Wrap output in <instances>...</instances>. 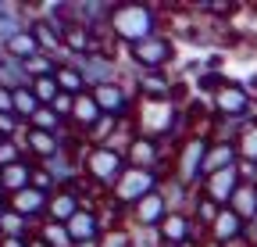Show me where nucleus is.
I'll list each match as a JSON object with an SVG mask.
<instances>
[{
  "label": "nucleus",
  "mask_w": 257,
  "mask_h": 247,
  "mask_svg": "<svg viewBox=\"0 0 257 247\" xmlns=\"http://www.w3.org/2000/svg\"><path fill=\"white\" fill-rule=\"evenodd\" d=\"M246 236V222L239 219V215L232 211V208H221V215L214 219V226L207 229V240L211 243H232V240H243Z\"/></svg>",
  "instance_id": "13"
},
{
  "label": "nucleus",
  "mask_w": 257,
  "mask_h": 247,
  "mask_svg": "<svg viewBox=\"0 0 257 247\" xmlns=\"http://www.w3.org/2000/svg\"><path fill=\"white\" fill-rule=\"evenodd\" d=\"M57 86H61V94H72V97H82V94H89V86H86V79H82V72L72 65L68 57L57 65Z\"/></svg>",
  "instance_id": "18"
},
{
  "label": "nucleus",
  "mask_w": 257,
  "mask_h": 247,
  "mask_svg": "<svg viewBox=\"0 0 257 247\" xmlns=\"http://www.w3.org/2000/svg\"><path fill=\"white\" fill-rule=\"evenodd\" d=\"M36 236H40L47 247H75V240H72V233H68V226H64V222L43 219V222L36 226Z\"/></svg>",
  "instance_id": "22"
},
{
  "label": "nucleus",
  "mask_w": 257,
  "mask_h": 247,
  "mask_svg": "<svg viewBox=\"0 0 257 247\" xmlns=\"http://www.w3.org/2000/svg\"><path fill=\"white\" fill-rule=\"evenodd\" d=\"M29 126H32V129H43V133H57V136L68 133V122H64L54 108H40L36 115L29 118Z\"/></svg>",
  "instance_id": "23"
},
{
  "label": "nucleus",
  "mask_w": 257,
  "mask_h": 247,
  "mask_svg": "<svg viewBox=\"0 0 257 247\" xmlns=\"http://www.w3.org/2000/svg\"><path fill=\"white\" fill-rule=\"evenodd\" d=\"M32 187H36V190H43V194L61 190V187H57V179H54V172H50L47 165H36V169H32Z\"/></svg>",
  "instance_id": "29"
},
{
  "label": "nucleus",
  "mask_w": 257,
  "mask_h": 247,
  "mask_svg": "<svg viewBox=\"0 0 257 247\" xmlns=\"http://www.w3.org/2000/svg\"><path fill=\"white\" fill-rule=\"evenodd\" d=\"M236 165H239V147H236V143H218V140H211L207 158H204V179L214 176V172H225V169H236Z\"/></svg>",
  "instance_id": "15"
},
{
  "label": "nucleus",
  "mask_w": 257,
  "mask_h": 247,
  "mask_svg": "<svg viewBox=\"0 0 257 247\" xmlns=\"http://www.w3.org/2000/svg\"><path fill=\"white\" fill-rule=\"evenodd\" d=\"M86 208V201H82V194L79 190H72V187H61V190H54L50 194V208H47V219L50 222H64L68 226L75 215Z\"/></svg>",
  "instance_id": "11"
},
{
  "label": "nucleus",
  "mask_w": 257,
  "mask_h": 247,
  "mask_svg": "<svg viewBox=\"0 0 257 247\" xmlns=\"http://www.w3.org/2000/svg\"><path fill=\"white\" fill-rule=\"evenodd\" d=\"M0 240H4V236H0Z\"/></svg>",
  "instance_id": "40"
},
{
  "label": "nucleus",
  "mask_w": 257,
  "mask_h": 247,
  "mask_svg": "<svg viewBox=\"0 0 257 247\" xmlns=\"http://www.w3.org/2000/svg\"><path fill=\"white\" fill-rule=\"evenodd\" d=\"M0 201H8V190H4V179H0Z\"/></svg>",
  "instance_id": "37"
},
{
  "label": "nucleus",
  "mask_w": 257,
  "mask_h": 247,
  "mask_svg": "<svg viewBox=\"0 0 257 247\" xmlns=\"http://www.w3.org/2000/svg\"><path fill=\"white\" fill-rule=\"evenodd\" d=\"M218 215H221V208H218L214 201H207V197H197V208H193V219H197V226H200V229H211Z\"/></svg>",
  "instance_id": "27"
},
{
  "label": "nucleus",
  "mask_w": 257,
  "mask_h": 247,
  "mask_svg": "<svg viewBox=\"0 0 257 247\" xmlns=\"http://www.w3.org/2000/svg\"><path fill=\"white\" fill-rule=\"evenodd\" d=\"M168 219V204H165V194L161 190H154V194H147L140 204H133L125 211V222L128 226H150V229H161V222Z\"/></svg>",
  "instance_id": "8"
},
{
  "label": "nucleus",
  "mask_w": 257,
  "mask_h": 247,
  "mask_svg": "<svg viewBox=\"0 0 257 247\" xmlns=\"http://www.w3.org/2000/svg\"><path fill=\"white\" fill-rule=\"evenodd\" d=\"M68 233L75 243H89V240H100L104 236V222H100V211L96 208H82L75 219L68 222Z\"/></svg>",
  "instance_id": "14"
},
{
  "label": "nucleus",
  "mask_w": 257,
  "mask_h": 247,
  "mask_svg": "<svg viewBox=\"0 0 257 247\" xmlns=\"http://www.w3.org/2000/svg\"><path fill=\"white\" fill-rule=\"evenodd\" d=\"M8 208L18 211V215H25L32 226H40V222L47 219L50 194H43V190H36V187H29V190H22V194H11V197H8Z\"/></svg>",
  "instance_id": "10"
},
{
  "label": "nucleus",
  "mask_w": 257,
  "mask_h": 247,
  "mask_svg": "<svg viewBox=\"0 0 257 247\" xmlns=\"http://www.w3.org/2000/svg\"><path fill=\"white\" fill-rule=\"evenodd\" d=\"M125 57L136 72H172L175 57H179V40L168 33H157L136 47H125Z\"/></svg>",
  "instance_id": "3"
},
{
  "label": "nucleus",
  "mask_w": 257,
  "mask_h": 247,
  "mask_svg": "<svg viewBox=\"0 0 257 247\" xmlns=\"http://www.w3.org/2000/svg\"><path fill=\"white\" fill-rule=\"evenodd\" d=\"M57 65H61L57 57H50V54H36V57H29V61H25V72H29V79H47V75H57Z\"/></svg>",
  "instance_id": "25"
},
{
  "label": "nucleus",
  "mask_w": 257,
  "mask_h": 247,
  "mask_svg": "<svg viewBox=\"0 0 257 247\" xmlns=\"http://www.w3.org/2000/svg\"><path fill=\"white\" fill-rule=\"evenodd\" d=\"M32 233H36V226H32L25 215L4 208V215H0V236H18V240H29Z\"/></svg>",
  "instance_id": "21"
},
{
  "label": "nucleus",
  "mask_w": 257,
  "mask_h": 247,
  "mask_svg": "<svg viewBox=\"0 0 257 247\" xmlns=\"http://www.w3.org/2000/svg\"><path fill=\"white\" fill-rule=\"evenodd\" d=\"M4 54H8V57H15V61H29V57L43 54V50H40L36 33H32V29H22L18 36H11V40L4 43Z\"/></svg>",
  "instance_id": "17"
},
{
  "label": "nucleus",
  "mask_w": 257,
  "mask_h": 247,
  "mask_svg": "<svg viewBox=\"0 0 257 247\" xmlns=\"http://www.w3.org/2000/svg\"><path fill=\"white\" fill-rule=\"evenodd\" d=\"M0 86L8 90H22V86H32L29 72H25V61H15L4 54V61H0Z\"/></svg>",
  "instance_id": "20"
},
{
  "label": "nucleus",
  "mask_w": 257,
  "mask_h": 247,
  "mask_svg": "<svg viewBox=\"0 0 257 247\" xmlns=\"http://www.w3.org/2000/svg\"><path fill=\"white\" fill-rule=\"evenodd\" d=\"M18 143H22V150H25V158H29V161H36V165L54 161L57 154L68 150V147H64V136H57V133H43V129H32V126L18 136Z\"/></svg>",
  "instance_id": "7"
},
{
  "label": "nucleus",
  "mask_w": 257,
  "mask_h": 247,
  "mask_svg": "<svg viewBox=\"0 0 257 247\" xmlns=\"http://www.w3.org/2000/svg\"><path fill=\"white\" fill-rule=\"evenodd\" d=\"M29 247H47V243H43V240H40L36 233H32V236H29Z\"/></svg>",
  "instance_id": "35"
},
{
  "label": "nucleus",
  "mask_w": 257,
  "mask_h": 247,
  "mask_svg": "<svg viewBox=\"0 0 257 247\" xmlns=\"http://www.w3.org/2000/svg\"><path fill=\"white\" fill-rule=\"evenodd\" d=\"M0 247H29V240H18V236H4Z\"/></svg>",
  "instance_id": "34"
},
{
  "label": "nucleus",
  "mask_w": 257,
  "mask_h": 247,
  "mask_svg": "<svg viewBox=\"0 0 257 247\" xmlns=\"http://www.w3.org/2000/svg\"><path fill=\"white\" fill-rule=\"evenodd\" d=\"M75 247H100V240H89V243H75Z\"/></svg>",
  "instance_id": "36"
},
{
  "label": "nucleus",
  "mask_w": 257,
  "mask_h": 247,
  "mask_svg": "<svg viewBox=\"0 0 257 247\" xmlns=\"http://www.w3.org/2000/svg\"><path fill=\"white\" fill-rule=\"evenodd\" d=\"M104 118V111H100V104L93 101V94H82V97H75V115H72V129L75 133H89L96 122Z\"/></svg>",
  "instance_id": "16"
},
{
  "label": "nucleus",
  "mask_w": 257,
  "mask_h": 247,
  "mask_svg": "<svg viewBox=\"0 0 257 247\" xmlns=\"http://www.w3.org/2000/svg\"><path fill=\"white\" fill-rule=\"evenodd\" d=\"M211 111L214 118H239V122H253L257 118V101L243 90V83L229 79L218 94L211 97Z\"/></svg>",
  "instance_id": "6"
},
{
  "label": "nucleus",
  "mask_w": 257,
  "mask_h": 247,
  "mask_svg": "<svg viewBox=\"0 0 257 247\" xmlns=\"http://www.w3.org/2000/svg\"><path fill=\"white\" fill-rule=\"evenodd\" d=\"M161 172H150V169H125L121 172V179L114 183V190L107 194V201L114 204V208H121V211H128L133 204H140L147 194H154V190H161Z\"/></svg>",
  "instance_id": "5"
},
{
  "label": "nucleus",
  "mask_w": 257,
  "mask_h": 247,
  "mask_svg": "<svg viewBox=\"0 0 257 247\" xmlns=\"http://www.w3.org/2000/svg\"><path fill=\"white\" fill-rule=\"evenodd\" d=\"M207 147H211L207 136H193V133H189V136L175 147V154H172V172H168V176L179 179V183H186V187H193V190H200Z\"/></svg>",
  "instance_id": "4"
},
{
  "label": "nucleus",
  "mask_w": 257,
  "mask_h": 247,
  "mask_svg": "<svg viewBox=\"0 0 257 247\" xmlns=\"http://www.w3.org/2000/svg\"><path fill=\"white\" fill-rule=\"evenodd\" d=\"M22 158H25L22 143H18V140H4V147H0V169H8V165H15V161H22Z\"/></svg>",
  "instance_id": "30"
},
{
  "label": "nucleus",
  "mask_w": 257,
  "mask_h": 247,
  "mask_svg": "<svg viewBox=\"0 0 257 247\" xmlns=\"http://www.w3.org/2000/svg\"><path fill=\"white\" fill-rule=\"evenodd\" d=\"M229 208L239 215L246 226L257 222V187H253V183H239V190H236V197H232Z\"/></svg>",
  "instance_id": "19"
},
{
  "label": "nucleus",
  "mask_w": 257,
  "mask_h": 247,
  "mask_svg": "<svg viewBox=\"0 0 257 247\" xmlns=\"http://www.w3.org/2000/svg\"><path fill=\"white\" fill-rule=\"evenodd\" d=\"M79 165H82V176L100 194H111L114 183L121 179V172L128 169L125 165V154H118L111 147H82L79 150Z\"/></svg>",
  "instance_id": "2"
},
{
  "label": "nucleus",
  "mask_w": 257,
  "mask_h": 247,
  "mask_svg": "<svg viewBox=\"0 0 257 247\" xmlns=\"http://www.w3.org/2000/svg\"><path fill=\"white\" fill-rule=\"evenodd\" d=\"M161 194H165L168 211H182V215H193V208H197V197H200V190L186 187V183H179V179H172V176L161 179Z\"/></svg>",
  "instance_id": "12"
},
{
  "label": "nucleus",
  "mask_w": 257,
  "mask_h": 247,
  "mask_svg": "<svg viewBox=\"0 0 257 247\" xmlns=\"http://www.w3.org/2000/svg\"><path fill=\"white\" fill-rule=\"evenodd\" d=\"M32 94H36V101H40L43 108H50V104L57 101V94H61V86H57L54 75H47V79H32Z\"/></svg>",
  "instance_id": "26"
},
{
  "label": "nucleus",
  "mask_w": 257,
  "mask_h": 247,
  "mask_svg": "<svg viewBox=\"0 0 257 247\" xmlns=\"http://www.w3.org/2000/svg\"><path fill=\"white\" fill-rule=\"evenodd\" d=\"M0 115H15V90L0 86Z\"/></svg>",
  "instance_id": "33"
},
{
  "label": "nucleus",
  "mask_w": 257,
  "mask_h": 247,
  "mask_svg": "<svg viewBox=\"0 0 257 247\" xmlns=\"http://www.w3.org/2000/svg\"><path fill=\"white\" fill-rule=\"evenodd\" d=\"M236 172H239V179H243V183H253V187H257V161H246V158H239Z\"/></svg>",
  "instance_id": "32"
},
{
  "label": "nucleus",
  "mask_w": 257,
  "mask_h": 247,
  "mask_svg": "<svg viewBox=\"0 0 257 247\" xmlns=\"http://www.w3.org/2000/svg\"><path fill=\"white\" fill-rule=\"evenodd\" d=\"M239 172L236 169H225V172H214V176H207L204 183H200V197H207V201H214L218 208H229L232 204V197H236V190H239Z\"/></svg>",
  "instance_id": "9"
},
{
  "label": "nucleus",
  "mask_w": 257,
  "mask_h": 247,
  "mask_svg": "<svg viewBox=\"0 0 257 247\" xmlns=\"http://www.w3.org/2000/svg\"><path fill=\"white\" fill-rule=\"evenodd\" d=\"M50 108H54V111H57V115L72 126V115H75V97H72V94H57V101H54Z\"/></svg>",
  "instance_id": "31"
},
{
  "label": "nucleus",
  "mask_w": 257,
  "mask_h": 247,
  "mask_svg": "<svg viewBox=\"0 0 257 247\" xmlns=\"http://www.w3.org/2000/svg\"><path fill=\"white\" fill-rule=\"evenodd\" d=\"M107 33L118 47H136L161 33V8L157 4H114L107 15Z\"/></svg>",
  "instance_id": "1"
},
{
  "label": "nucleus",
  "mask_w": 257,
  "mask_h": 247,
  "mask_svg": "<svg viewBox=\"0 0 257 247\" xmlns=\"http://www.w3.org/2000/svg\"><path fill=\"white\" fill-rule=\"evenodd\" d=\"M0 147H4V136H0Z\"/></svg>",
  "instance_id": "39"
},
{
  "label": "nucleus",
  "mask_w": 257,
  "mask_h": 247,
  "mask_svg": "<svg viewBox=\"0 0 257 247\" xmlns=\"http://www.w3.org/2000/svg\"><path fill=\"white\" fill-rule=\"evenodd\" d=\"M43 104L36 101V94H32V86H22V90H15V115L25 122V126H29V118L32 115H36Z\"/></svg>",
  "instance_id": "24"
},
{
  "label": "nucleus",
  "mask_w": 257,
  "mask_h": 247,
  "mask_svg": "<svg viewBox=\"0 0 257 247\" xmlns=\"http://www.w3.org/2000/svg\"><path fill=\"white\" fill-rule=\"evenodd\" d=\"M0 61H4V43H0Z\"/></svg>",
  "instance_id": "38"
},
{
  "label": "nucleus",
  "mask_w": 257,
  "mask_h": 247,
  "mask_svg": "<svg viewBox=\"0 0 257 247\" xmlns=\"http://www.w3.org/2000/svg\"><path fill=\"white\" fill-rule=\"evenodd\" d=\"M239 158H246V161H257V118L253 122H246V129H243V136H239Z\"/></svg>",
  "instance_id": "28"
}]
</instances>
